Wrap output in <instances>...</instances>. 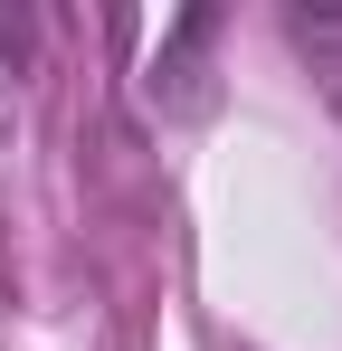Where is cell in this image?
Here are the masks:
<instances>
[{
	"mask_svg": "<svg viewBox=\"0 0 342 351\" xmlns=\"http://www.w3.org/2000/svg\"><path fill=\"white\" fill-rule=\"evenodd\" d=\"M200 48H219V10H190V19H171L162 58L143 76V95L162 105V114H200L209 105V76H200Z\"/></svg>",
	"mask_w": 342,
	"mask_h": 351,
	"instance_id": "cell-1",
	"label": "cell"
},
{
	"mask_svg": "<svg viewBox=\"0 0 342 351\" xmlns=\"http://www.w3.org/2000/svg\"><path fill=\"white\" fill-rule=\"evenodd\" d=\"M285 38L314 58V76H323V95L342 114V10H285Z\"/></svg>",
	"mask_w": 342,
	"mask_h": 351,
	"instance_id": "cell-2",
	"label": "cell"
},
{
	"mask_svg": "<svg viewBox=\"0 0 342 351\" xmlns=\"http://www.w3.org/2000/svg\"><path fill=\"white\" fill-rule=\"evenodd\" d=\"M29 48H38V19L10 10V19H0V76H29Z\"/></svg>",
	"mask_w": 342,
	"mask_h": 351,
	"instance_id": "cell-3",
	"label": "cell"
}]
</instances>
